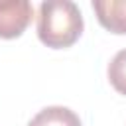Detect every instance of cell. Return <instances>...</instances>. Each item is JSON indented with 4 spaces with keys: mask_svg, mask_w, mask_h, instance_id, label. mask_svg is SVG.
<instances>
[{
    "mask_svg": "<svg viewBox=\"0 0 126 126\" xmlns=\"http://www.w3.org/2000/svg\"><path fill=\"white\" fill-rule=\"evenodd\" d=\"M83 33V14L71 0H47L37 10V37L51 49L73 45Z\"/></svg>",
    "mask_w": 126,
    "mask_h": 126,
    "instance_id": "1",
    "label": "cell"
},
{
    "mask_svg": "<svg viewBox=\"0 0 126 126\" xmlns=\"http://www.w3.org/2000/svg\"><path fill=\"white\" fill-rule=\"evenodd\" d=\"M33 8L28 0H8L0 2V37L14 39L24 33L32 22Z\"/></svg>",
    "mask_w": 126,
    "mask_h": 126,
    "instance_id": "2",
    "label": "cell"
},
{
    "mask_svg": "<svg viewBox=\"0 0 126 126\" xmlns=\"http://www.w3.org/2000/svg\"><path fill=\"white\" fill-rule=\"evenodd\" d=\"M93 10L102 28L112 33H126V0H94Z\"/></svg>",
    "mask_w": 126,
    "mask_h": 126,
    "instance_id": "3",
    "label": "cell"
},
{
    "mask_svg": "<svg viewBox=\"0 0 126 126\" xmlns=\"http://www.w3.org/2000/svg\"><path fill=\"white\" fill-rule=\"evenodd\" d=\"M28 126H83L79 116L67 106H47L39 110Z\"/></svg>",
    "mask_w": 126,
    "mask_h": 126,
    "instance_id": "4",
    "label": "cell"
},
{
    "mask_svg": "<svg viewBox=\"0 0 126 126\" xmlns=\"http://www.w3.org/2000/svg\"><path fill=\"white\" fill-rule=\"evenodd\" d=\"M108 81L120 94H126V49H120L108 63Z\"/></svg>",
    "mask_w": 126,
    "mask_h": 126,
    "instance_id": "5",
    "label": "cell"
}]
</instances>
